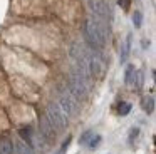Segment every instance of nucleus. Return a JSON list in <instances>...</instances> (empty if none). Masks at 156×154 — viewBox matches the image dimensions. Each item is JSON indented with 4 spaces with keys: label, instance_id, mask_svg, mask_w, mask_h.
Returning a JSON list of instances; mask_svg holds the SVG:
<instances>
[{
    "label": "nucleus",
    "instance_id": "obj_1",
    "mask_svg": "<svg viewBox=\"0 0 156 154\" xmlns=\"http://www.w3.org/2000/svg\"><path fill=\"white\" fill-rule=\"evenodd\" d=\"M84 39L94 50L104 49L106 42H108V30H106V23L101 22L96 17H87L84 22Z\"/></svg>",
    "mask_w": 156,
    "mask_h": 154
},
{
    "label": "nucleus",
    "instance_id": "obj_2",
    "mask_svg": "<svg viewBox=\"0 0 156 154\" xmlns=\"http://www.w3.org/2000/svg\"><path fill=\"white\" fill-rule=\"evenodd\" d=\"M47 119L51 121L55 131H64L69 122V117L66 116V112L61 109V106L57 102H51L47 106Z\"/></svg>",
    "mask_w": 156,
    "mask_h": 154
},
{
    "label": "nucleus",
    "instance_id": "obj_3",
    "mask_svg": "<svg viewBox=\"0 0 156 154\" xmlns=\"http://www.w3.org/2000/svg\"><path fill=\"white\" fill-rule=\"evenodd\" d=\"M57 104L61 106V109L66 112V116H67V117L76 116V114H77V110H79V102H77V99L72 96L69 89L61 90V94H59V102H57Z\"/></svg>",
    "mask_w": 156,
    "mask_h": 154
},
{
    "label": "nucleus",
    "instance_id": "obj_4",
    "mask_svg": "<svg viewBox=\"0 0 156 154\" xmlns=\"http://www.w3.org/2000/svg\"><path fill=\"white\" fill-rule=\"evenodd\" d=\"M89 9L94 13L96 19H99L104 23L112 19V10L109 7L108 0H89Z\"/></svg>",
    "mask_w": 156,
    "mask_h": 154
},
{
    "label": "nucleus",
    "instance_id": "obj_5",
    "mask_svg": "<svg viewBox=\"0 0 156 154\" xmlns=\"http://www.w3.org/2000/svg\"><path fill=\"white\" fill-rule=\"evenodd\" d=\"M104 70H106L104 60L99 55H96V54H89L87 55V72L91 75V79H101L104 75Z\"/></svg>",
    "mask_w": 156,
    "mask_h": 154
},
{
    "label": "nucleus",
    "instance_id": "obj_6",
    "mask_svg": "<svg viewBox=\"0 0 156 154\" xmlns=\"http://www.w3.org/2000/svg\"><path fill=\"white\" fill-rule=\"evenodd\" d=\"M39 131H41V137L44 141H47V142H52L55 139V129L51 124V121L47 119V116L41 117V121H39Z\"/></svg>",
    "mask_w": 156,
    "mask_h": 154
},
{
    "label": "nucleus",
    "instance_id": "obj_7",
    "mask_svg": "<svg viewBox=\"0 0 156 154\" xmlns=\"http://www.w3.org/2000/svg\"><path fill=\"white\" fill-rule=\"evenodd\" d=\"M0 154H14L12 142L7 137H0Z\"/></svg>",
    "mask_w": 156,
    "mask_h": 154
},
{
    "label": "nucleus",
    "instance_id": "obj_8",
    "mask_svg": "<svg viewBox=\"0 0 156 154\" xmlns=\"http://www.w3.org/2000/svg\"><path fill=\"white\" fill-rule=\"evenodd\" d=\"M15 151H17V154H34L32 147L24 141H15Z\"/></svg>",
    "mask_w": 156,
    "mask_h": 154
},
{
    "label": "nucleus",
    "instance_id": "obj_9",
    "mask_svg": "<svg viewBox=\"0 0 156 154\" xmlns=\"http://www.w3.org/2000/svg\"><path fill=\"white\" fill-rule=\"evenodd\" d=\"M143 109H144V112L151 114L153 110H154V97L153 96H148L143 99Z\"/></svg>",
    "mask_w": 156,
    "mask_h": 154
},
{
    "label": "nucleus",
    "instance_id": "obj_10",
    "mask_svg": "<svg viewBox=\"0 0 156 154\" xmlns=\"http://www.w3.org/2000/svg\"><path fill=\"white\" fill-rule=\"evenodd\" d=\"M134 74H136L134 65H128V67H126V72H124V82L128 84V86H133V80H134Z\"/></svg>",
    "mask_w": 156,
    "mask_h": 154
},
{
    "label": "nucleus",
    "instance_id": "obj_11",
    "mask_svg": "<svg viewBox=\"0 0 156 154\" xmlns=\"http://www.w3.org/2000/svg\"><path fill=\"white\" fill-rule=\"evenodd\" d=\"M129 50H131V35L126 37V42H124V45H122V50H121V62H126V59H128V55H129Z\"/></svg>",
    "mask_w": 156,
    "mask_h": 154
},
{
    "label": "nucleus",
    "instance_id": "obj_12",
    "mask_svg": "<svg viewBox=\"0 0 156 154\" xmlns=\"http://www.w3.org/2000/svg\"><path fill=\"white\" fill-rule=\"evenodd\" d=\"M19 134H20L22 139L30 146V144H32V129H30V127H24V129H20V131H19Z\"/></svg>",
    "mask_w": 156,
    "mask_h": 154
},
{
    "label": "nucleus",
    "instance_id": "obj_13",
    "mask_svg": "<svg viewBox=\"0 0 156 154\" xmlns=\"http://www.w3.org/2000/svg\"><path fill=\"white\" fill-rule=\"evenodd\" d=\"M129 112H131V104L129 102H119V106H118L119 116H128Z\"/></svg>",
    "mask_w": 156,
    "mask_h": 154
},
{
    "label": "nucleus",
    "instance_id": "obj_14",
    "mask_svg": "<svg viewBox=\"0 0 156 154\" xmlns=\"http://www.w3.org/2000/svg\"><path fill=\"white\" fill-rule=\"evenodd\" d=\"M133 23H134V27H141V23H143L141 12H138V10H136V12L133 13Z\"/></svg>",
    "mask_w": 156,
    "mask_h": 154
},
{
    "label": "nucleus",
    "instance_id": "obj_15",
    "mask_svg": "<svg viewBox=\"0 0 156 154\" xmlns=\"http://www.w3.org/2000/svg\"><path fill=\"white\" fill-rule=\"evenodd\" d=\"M71 139H72V137H71V136H67V139H66L64 142H62V146L59 147V151H57L55 154H66V151H67L69 144H71Z\"/></svg>",
    "mask_w": 156,
    "mask_h": 154
},
{
    "label": "nucleus",
    "instance_id": "obj_16",
    "mask_svg": "<svg viewBox=\"0 0 156 154\" xmlns=\"http://www.w3.org/2000/svg\"><path fill=\"white\" fill-rule=\"evenodd\" d=\"M99 142H101V136H98V134H96V136H92L91 139H89L87 146L94 149V147H98V144H99Z\"/></svg>",
    "mask_w": 156,
    "mask_h": 154
},
{
    "label": "nucleus",
    "instance_id": "obj_17",
    "mask_svg": "<svg viewBox=\"0 0 156 154\" xmlns=\"http://www.w3.org/2000/svg\"><path fill=\"white\" fill-rule=\"evenodd\" d=\"M91 137H92V132L91 131H86V132L81 136V139H79V144H87Z\"/></svg>",
    "mask_w": 156,
    "mask_h": 154
},
{
    "label": "nucleus",
    "instance_id": "obj_18",
    "mask_svg": "<svg viewBox=\"0 0 156 154\" xmlns=\"http://www.w3.org/2000/svg\"><path fill=\"white\" fill-rule=\"evenodd\" d=\"M138 134H139V129H138V127H133L131 132H129V142H133V139H136Z\"/></svg>",
    "mask_w": 156,
    "mask_h": 154
},
{
    "label": "nucleus",
    "instance_id": "obj_19",
    "mask_svg": "<svg viewBox=\"0 0 156 154\" xmlns=\"http://www.w3.org/2000/svg\"><path fill=\"white\" fill-rule=\"evenodd\" d=\"M129 2H131V0H119V5H122V9L128 10L129 9Z\"/></svg>",
    "mask_w": 156,
    "mask_h": 154
}]
</instances>
